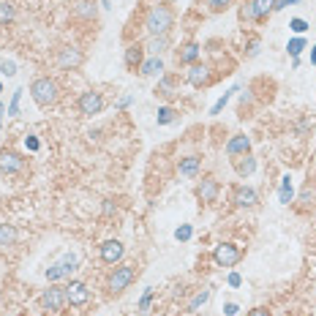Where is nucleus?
<instances>
[{"label":"nucleus","mask_w":316,"mask_h":316,"mask_svg":"<svg viewBox=\"0 0 316 316\" xmlns=\"http://www.w3.org/2000/svg\"><path fill=\"white\" fill-rule=\"evenodd\" d=\"M145 30L147 36H169L172 27H175V8H172V3H156L147 8L145 14Z\"/></svg>","instance_id":"nucleus-1"},{"label":"nucleus","mask_w":316,"mask_h":316,"mask_svg":"<svg viewBox=\"0 0 316 316\" xmlns=\"http://www.w3.org/2000/svg\"><path fill=\"white\" fill-rule=\"evenodd\" d=\"M30 96H33V101L44 109L55 106L57 101H60V85H57V79H52V77H36L30 82Z\"/></svg>","instance_id":"nucleus-2"},{"label":"nucleus","mask_w":316,"mask_h":316,"mask_svg":"<svg viewBox=\"0 0 316 316\" xmlns=\"http://www.w3.org/2000/svg\"><path fill=\"white\" fill-rule=\"evenodd\" d=\"M134 278H136V264H117V267H112V273L106 278V292L112 297L123 295L134 284Z\"/></svg>","instance_id":"nucleus-3"},{"label":"nucleus","mask_w":316,"mask_h":316,"mask_svg":"<svg viewBox=\"0 0 316 316\" xmlns=\"http://www.w3.org/2000/svg\"><path fill=\"white\" fill-rule=\"evenodd\" d=\"M275 0H243L240 3V22H264L273 14Z\"/></svg>","instance_id":"nucleus-4"},{"label":"nucleus","mask_w":316,"mask_h":316,"mask_svg":"<svg viewBox=\"0 0 316 316\" xmlns=\"http://www.w3.org/2000/svg\"><path fill=\"white\" fill-rule=\"evenodd\" d=\"M41 308L44 311H52V314H60L63 308L68 306L66 300V286H57V284H49V289L41 292Z\"/></svg>","instance_id":"nucleus-5"},{"label":"nucleus","mask_w":316,"mask_h":316,"mask_svg":"<svg viewBox=\"0 0 316 316\" xmlns=\"http://www.w3.org/2000/svg\"><path fill=\"white\" fill-rule=\"evenodd\" d=\"M104 106H106V101H104V96H101L99 90H85V93L77 99V109H79V114H85V117L101 114Z\"/></svg>","instance_id":"nucleus-6"},{"label":"nucleus","mask_w":316,"mask_h":316,"mask_svg":"<svg viewBox=\"0 0 316 316\" xmlns=\"http://www.w3.org/2000/svg\"><path fill=\"white\" fill-rule=\"evenodd\" d=\"M194 194H197V199H199L202 205H212V202H218V194H221V183H218L212 175H202V180L197 183Z\"/></svg>","instance_id":"nucleus-7"},{"label":"nucleus","mask_w":316,"mask_h":316,"mask_svg":"<svg viewBox=\"0 0 316 316\" xmlns=\"http://www.w3.org/2000/svg\"><path fill=\"white\" fill-rule=\"evenodd\" d=\"M212 259H215L218 267H234V264H240V259H243V248H237L234 243H221L212 251Z\"/></svg>","instance_id":"nucleus-8"},{"label":"nucleus","mask_w":316,"mask_h":316,"mask_svg":"<svg viewBox=\"0 0 316 316\" xmlns=\"http://www.w3.org/2000/svg\"><path fill=\"white\" fill-rule=\"evenodd\" d=\"M186 82L191 85V88H208L212 82V68L208 63H194L186 71Z\"/></svg>","instance_id":"nucleus-9"},{"label":"nucleus","mask_w":316,"mask_h":316,"mask_svg":"<svg viewBox=\"0 0 316 316\" xmlns=\"http://www.w3.org/2000/svg\"><path fill=\"white\" fill-rule=\"evenodd\" d=\"M82 60H85V55H82V49H77V47H63V49H57V55H55L57 68H63V71H74V68H79Z\"/></svg>","instance_id":"nucleus-10"},{"label":"nucleus","mask_w":316,"mask_h":316,"mask_svg":"<svg viewBox=\"0 0 316 316\" xmlns=\"http://www.w3.org/2000/svg\"><path fill=\"white\" fill-rule=\"evenodd\" d=\"M232 202H234V208L251 210V208L259 205V194L251 186H243V183H240V186H232Z\"/></svg>","instance_id":"nucleus-11"},{"label":"nucleus","mask_w":316,"mask_h":316,"mask_svg":"<svg viewBox=\"0 0 316 316\" xmlns=\"http://www.w3.org/2000/svg\"><path fill=\"white\" fill-rule=\"evenodd\" d=\"M66 300H68L71 308H82V306H88V300H90V289L82 284V281L71 278L66 284Z\"/></svg>","instance_id":"nucleus-12"},{"label":"nucleus","mask_w":316,"mask_h":316,"mask_svg":"<svg viewBox=\"0 0 316 316\" xmlns=\"http://www.w3.org/2000/svg\"><path fill=\"white\" fill-rule=\"evenodd\" d=\"M25 166H27V158L19 156L16 150H0V169L5 175H19V172H25Z\"/></svg>","instance_id":"nucleus-13"},{"label":"nucleus","mask_w":316,"mask_h":316,"mask_svg":"<svg viewBox=\"0 0 316 316\" xmlns=\"http://www.w3.org/2000/svg\"><path fill=\"white\" fill-rule=\"evenodd\" d=\"M297 212H308V210H316V177L308 175L306 186H303L300 197H297V205H295Z\"/></svg>","instance_id":"nucleus-14"},{"label":"nucleus","mask_w":316,"mask_h":316,"mask_svg":"<svg viewBox=\"0 0 316 316\" xmlns=\"http://www.w3.org/2000/svg\"><path fill=\"white\" fill-rule=\"evenodd\" d=\"M99 256L104 264H120V259L125 256V245L120 240H106L99 245Z\"/></svg>","instance_id":"nucleus-15"},{"label":"nucleus","mask_w":316,"mask_h":316,"mask_svg":"<svg viewBox=\"0 0 316 316\" xmlns=\"http://www.w3.org/2000/svg\"><path fill=\"white\" fill-rule=\"evenodd\" d=\"M199 57H202V47H199L197 41H186L180 49L175 52V60L177 66H194V63H199Z\"/></svg>","instance_id":"nucleus-16"},{"label":"nucleus","mask_w":316,"mask_h":316,"mask_svg":"<svg viewBox=\"0 0 316 316\" xmlns=\"http://www.w3.org/2000/svg\"><path fill=\"white\" fill-rule=\"evenodd\" d=\"M145 63V47H142L139 41H134V44H128L125 47V68L128 71H139V66Z\"/></svg>","instance_id":"nucleus-17"},{"label":"nucleus","mask_w":316,"mask_h":316,"mask_svg":"<svg viewBox=\"0 0 316 316\" xmlns=\"http://www.w3.org/2000/svg\"><path fill=\"white\" fill-rule=\"evenodd\" d=\"M223 150H226V156L229 158H234V156H245V153H251V139L245 134H234L232 139L226 142V147H223Z\"/></svg>","instance_id":"nucleus-18"},{"label":"nucleus","mask_w":316,"mask_h":316,"mask_svg":"<svg viewBox=\"0 0 316 316\" xmlns=\"http://www.w3.org/2000/svg\"><path fill=\"white\" fill-rule=\"evenodd\" d=\"M232 166H234V172H237L240 177H248V175H254V169H256V158L251 156V153H245V156H234Z\"/></svg>","instance_id":"nucleus-19"},{"label":"nucleus","mask_w":316,"mask_h":316,"mask_svg":"<svg viewBox=\"0 0 316 316\" xmlns=\"http://www.w3.org/2000/svg\"><path fill=\"white\" fill-rule=\"evenodd\" d=\"M139 74L142 77H164V60L156 55H147L145 63L139 66Z\"/></svg>","instance_id":"nucleus-20"},{"label":"nucleus","mask_w":316,"mask_h":316,"mask_svg":"<svg viewBox=\"0 0 316 316\" xmlns=\"http://www.w3.org/2000/svg\"><path fill=\"white\" fill-rule=\"evenodd\" d=\"M199 169H202V158L199 156H186V158H180V164H177V172H180L183 177H194Z\"/></svg>","instance_id":"nucleus-21"},{"label":"nucleus","mask_w":316,"mask_h":316,"mask_svg":"<svg viewBox=\"0 0 316 316\" xmlns=\"http://www.w3.org/2000/svg\"><path fill=\"white\" fill-rule=\"evenodd\" d=\"M153 93L158 96V99H172V96H177L175 93V77H158V85H156V90Z\"/></svg>","instance_id":"nucleus-22"},{"label":"nucleus","mask_w":316,"mask_h":316,"mask_svg":"<svg viewBox=\"0 0 316 316\" xmlns=\"http://www.w3.org/2000/svg\"><path fill=\"white\" fill-rule=\"evenodd\" d=\"M16 226H11V223H0V251L11 248V245H16Z\"/></svg>","instance_id":"nucleus-23"},{"label":"nucleus","mask_w":316,"mask_h":316,"mask_svg":"<svg viewBox=\"0 0 316 316\" xmlns=\"http://www.w3.org/2000/svg\"><path fill=\"white\" fill-rule=\"evenodd\" d=\"M16 19V5L14 0H0V25H11Z\"/></svg>","instance_id":"nucleus-24"},{"label":"nucleus","mask_w":316,"mask_h":316,"mask_svg":"<svg viewBox=\"0 0 316 316\" xmlns=\"http://www.w3.org/2000/svg\"><path fill=\"white\" fill-rule=\"evenodd\" d=\"M166 49H169V36H153L150 41H147V52L156 55V57H161Z\"/></svg>","instance_id":"nucleus-25"},{"label":"nucleus","mask_w":316,"mask_h":316,"mask_svg":"<svg viewBox=\"0 0 316 316\" xmlns=\"http://www.w3.org/2000/svg\"><path fill=\"white\" fill-rule=\"evenodd\" d=\"M199 5H205L210 14H223L234 5V0H199Z\"/></svg>","instance_id":"nucleus-26"},{"label":"nucleus","mask_w":316,"mask_h":316,"mask_svg":"<svg viewBox=\"0 0 316 316\" xmlns=\"http://www.w3.org/2000/svg\"><path fill=\"white\" fill-rule=\"evenodd\" d=\"M74 11H77V16H82V19L96 22V3H90V0H79Z\"/></svg>","instance_id":"nucleus-27"},{"label":"nucleus","mask_w":316,"mask_h":316,"mask_svg":"<svg viewBox=\"0 0 316 316\" xmlns=\"http://www.w3.org/2000/svg\"><path fill=\"white\" fill-rule=\"evenodd\" d=\"M177 117H180V112H177V109H172V106H161L158 114H156L158 125H172V123H177Z\"/></svg>","instance_id":"nucleus-28"},{"label":"nucleus","mask_w":316,"mask_h":316,"mask_svg":"<svg viewBox=\"0 0 316 316\" xmlns=\"http://www.w3.org/2000/svg\"><path fill=\"white\" fill-rule=\"evenodd\" d=\"M278 199H281V202H284V205H289L292 199H295V188H292V177H289V175H286L284 180H281V188H278Z\"/></svg>","instance_id":"nucleus-29"},{"label":"nucleus","mask_w":316,"mask_h":316,"mask_svg":"<svg viewBox=\"0 0 316 316\" xmlns=\"http://www.w3.org/2000/svg\"><path fill=\"white\" fill-rule=\"evenodd\" d=\"M306 49V38L303 36H295V38H289V44H286V52H289L292 57H300V52Z\"/></svg>","instance_id":"nucleus-30"},{"label":"nucleus","mask_w":316,"mask_h":316,"mask_svg":"<svg viewBox=\"0 0 316 316\" xmlns=\"http://www.w3.org/2000/svg\"><path fill=\"white\" fill-rule=\"evenodd\" d=\"M208 300H210V289H199L197 295L191 297V303H188V311L194 314V311H197L199 306H205V303H208Z\"/></svg>","instance_id":"nucleus-31"},{"label":"nucleus","mask_w":316,"mask_h":316,"mask_svg":"<svg viewBox=\"0 0 316 316\" xmlns=\"http://www.w3.org/2000/svg\"><path fill=\"white\" fill-rule=\"evenodd\" d=\"M237 90H240V88H229V90H226V93H223V96H221V99H218V101H215V104H212V109H210V114H221V112H223V106H226V104H229V99H232V93H237Z\"/></svg>","instance_id":"nucleus-32"},{"label":"nucleus","mask_w":316,"mask_h":316,"mask_svg":"<svg viewBox=\"0 0 316 316\" xmlns=\"http://www.w3.org/2000/svg\"><path fill=\"white\" fill-rule=\"evenodd\" d=\"M22 93H25V90L22 88H16L14 90V96H11V104H8V109H5V112L11 114V117H16V114H19V104H22Z\"/></svg>","instance_id":"nucleus-33"},{"label":"nucleus","mask_w":316,"mask_h":316,"mask_svg":"<svg viewBox=\"0 0 316 316\" xmlns=\"http://www.w3.org/2000/svg\"><path fill=\"white\" fill-rule=\"evenodd\" d=\"M60 264H63V270H66V275H71L74 270H77V264H79V256L77 254H66L60 259Z\"/></svg>","instance_id":"nucleus-34"},{"label":"nucleus","mask_w":316,"mask_h":316,"mask_svg":"<svg viewBox=\"0 0 316 316\" xmlns=\"http://www.w3.org/2000/svg\"><path fill=\"white\" fill-rule=\"evenodd\" d=\"M191 234H194L191 223H183V226L175 232V240H177V243H188V240H191Z\"/></svg>","instance_id":"nucleus-35"},{"label":"nucleus","mask_w":316,"mask_h":316,"mask_svg":"<svg viewBox=\"0 0 316 316\" xmlns=\"http://www.w3.org/2000/svg\"><path fill=\"white\" fill-rule=\"evenodd\" d=\"M289 30L295 33V36H303V33L308 30V22H306V19H300V16H295V19L289 22Z\"/></svg>","instance_id":"nucleus-36"},{"label":"nucleus","mask_w":316,"mask_h":316,"mask_svg":"<svg viewBox=\"0 0 316 316\" xmlns=\"http://www.w3.org/2000/svg\"><path fill=\"white\" fill-rule=\"evenodd\" d=\"M63 275H66V270H63V264L57 262V264H52V267L47 270V278H49V284H55V281H60Z\"/></svg>","instance_id":"nucleus-37"},{"label":"nucleus","mask_w":316,"mask_h":316,"mask_svg":"<svg viewBox=\"0 0 316 316\" xmlns=\"http://www.w3.org/2000/svg\"><path fill=\"white\" fill-rule=\"evenodd\" d=\"M153 295H156L153 289H145V295H142V300H139V311H142V316H147V311H150Z\"/></svg>","instance_id":"nucleus-38"},{"label":"nucleus","mask_w":316,"mask_h":316,"mask_svg":"<svg viewBox=\"0 0 316 316\" xmlns=\"http://www.w3.org/2000/svg\"><path fill=\"white\" fill-rule=\"evenodd\" d=\"M251 104H254V99H251V90H245L243 99H240V117H245V112L251 109Z\"/></svg>","instance_id":"nucleus-39"},{"label":"nucleus","mask_w":316,"mask_h":316,"mask_svg":"<svg viewBox=\"0 0 316 316\" xmlns=\"http://www.w3.org/2000/svg\"><path fill=\"white\" fill-rule=\"evenodd\" d=\"M259 47H262V44H259V38H251V41H248V47H245V57H256V55H259Z\"/></svg>","instance_id":"nucleus-40"},{"label":"nucleus","mask_w":316,"mask_h":316,"mask_svg":"<svg viewBox=\"0 0 316 316\" xmlns=\"http://www.w3.org/2000/svg\"><path fill=\"white\" fill-rule=\"evenodd\" d=\"M0 71H3L5 77H14V74H16V66H14L11 60H3V63H0Z\"/></svg>","instance_id":"nucleus-41"},{"label":"nucleus","mask_w":316,"mask_h":316,"mask_svg":"<svg viewBox=\"0 0 316 316\" xmlns=\"http://www.w3.org/2000/svg\"><path fill=\"white\" fill-rule=\"evenodd\" d=\"M25 147H27V150H30V153H36L38 147H41V142H38L36 136H25Z\"/></svg>","instance_id":"nucleus-42"},{"label":"nucleus","mask_w":316,"mask_h":316,"mask_svg":"<svg viewBox=\"0 0 316 316\" xmlns=\"http://www.w3.org/2000/svg\"><path fill=\"white\" fill-rule=\"evenodd\" d=\"M295 3H300V0H275V5H273V14H275V11H284L286 5H295Z\"/></svg>","instance_id":"nucleus-43"},{"label":"nucleus","mask_w":316,"mask_h":316,"mask_svg":"<svg viewBox=\"0 0 316 316\" xmlns=\"http://www.w3.org/2000/svg\"><path fill=\"white\" fill-rule=\"evenodd\" d=\"M223 314H226V316H237L240 306H237V303H226V306H223Z\"/></svg>","instance_id":"nucleus-44"},{"label":"nucleus","mask_w":316,"mask_h":316,"mask_svg":"<svg viewBox=\"0 0 316 316\" xmlns=\"http://www.w3.org/2000/svg\"><path fill=\"white\" fill-rule=\"evenodd\" d=\"M229 286H243V275H240V273H229Z\"/></svg>","instance_id":"nucleus-45"},{"label":"nucleus","mask_w":316,"mask_h":316,"mask_svg":"<svg viewBox=\"0 0 316 316\" xmlns=\"http://www.w3.org/2000/svg\"><path fill=\"white\" fill-rule=\"evenodd\" d=\"M248 316H270V311H267V308H262V306H256V308H251V311H248Z\"/></svg>","instance_id":"nucleus-46"},{"label":"nucleus","mask_w":316,"mask_h":316,"mask_svg":"<svg viewBox=\"0 0 316 316\" xmlns=\"http://www.w3.org/2000/svg\"><path fill=\"white\" fill-rule=\"evenodd\" d=\"M101 8H112V0H101Z\"/></svg>","instance_id":"nucleus-47"},{"label":"nucleus","mask_w":316,"mask_h":316,"mask_svg":"<svg viewBox=\"0 0 316 316\" xmlns=\"http://www.w3.org/2000/svg\"><path fill=\"white\" fill-rule=\"evenodd\" d=\"M311 63L316 66V47H311Z\"/></svg>","instance_id":"nucleus-48"},{"label":"nucleus","mask_w":316,"mask_h":316,"mask_svg":"<svg viewBox=\"0 0 316 316\" xmlns=\"http://www.w3.org/2000/svg\"><path fill=\"white\" fill-rule=\"evenodd\" d=\"M0 114H5V104H3V101H0Z\"/></svg>","instance_id":"nucleus-49"},{"label":"nucleus","mask_w":316,"mask_h":316,"mask_svg":"<svg viewBox=\"0 0 316 316\" xmlns=\"http://www.w3.org/2000/svg\"><path fill=\"white\" fill-rule=\"evenodd\" d=\"M0 93H3V82H0Z\"/></svg>","instance_id":"nucleus-50"},{"label":"nucleus","mask_w":316,"mask_h":316,"mask_svg":"<svg viewBox=\"0 0 316 316\" xmlns=\"http://www.w3.org/2000/svg\"><path fill=\"white\" fill-rule=\"evenodd\" d=\"M0 128H3V123H0Z\"/></svg>","instance_id":"nucleus-51"},{"label":"nucleus","mask_w":316,"mask_h":316,"mask_svg":"<svg viewBox=\"0 0 316 316\" xmlns=\"http://www.w3.org/2000/svg\"><path fill=\"white\" fill-rule=\"evenodd\" d=\"M19 316H25V314H19Z\"/></svg>","instance_id":"nucleus-52"}]
</instances>
